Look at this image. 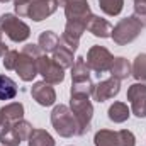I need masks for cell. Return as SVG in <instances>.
I'll use <instances>...</instances> for the list:
<instances>
[{"instance_id": "6da1fadb", "label": "cell", "mask_w": 146, "mask_h": 146, "mask_svg": "<svg viewBox=\"0 0 146 146\" xmlns=\"http://www.w3.org/2000/svg\"><path fill=\"white\" fill-rule=\"evenodd\" d=\"M42 54L39 44H26L19 53L15 72L22 82H33L37 75V58Z\"/></svg>"}, {"instance_id": "ac0fdd59", "label": "cell", "mask_w": 146, "mask_h": 146, "mask_svg": "<svg viewBox=\"0 0 146 146\" xmlns=\"http://www.w3.org/2000/svg\"><path fill=\"white\" fill-rule=\"evenodd\" d=\"M94 145L95 146H121L117 131L110 129H99L94 136Z\"/></svg>"}, {"instance_id": "7402d4cb", "label": "cell", "mask_w": 146, "mask_h": 146, "mask_svg": "<svg viewBox=\"0 0 146 146\" xmlns=\"http://www.w3.org/2000/svg\"><path fill=\"white\" fill-rule=\"evenodd\" d=\"M109 72L110 76H114L117 80H124L131 75V63L124 56H117V58H114V63H112Z\"/></svg>"}, {"instance_id": "4dcf8cb0", "label": "cell", "mask_w": 146, "mask_h": 146, "mask_svg": "<svg viewBox=\"0 0 146 146\" xmlns=\"http://www.w3.org/2000/svg\"><path fill=\"white\" fill-rule=\"evenodd\" d=\"M133 15L143 24V27H146V2L134 3V14H133Z\"/></svg>"}, {"instance_id": "cb8c5ba5", "label": "cell", "mask_w": 146, "mask_h": 146, "mask_svg": "<svg viewBox=\"0 0 146 146\" xmlns=\"http://www.w3.org/2000/svg\"><path fill=\"white\" fill-rule=\"evenodd\" d=\"M100 10L109 15V17H115L122 12L124 9V0H97Z\"/></svg>"}, {"instance_id": "30bf717a", "label": "cell", "mask_w": 146, "mask_h": 146, "mask_svg": "<svg viewBox=\"0 0 146 146\" xmlns=\"http://www.w3.org/2000/svg\"><path fill=\"white\" fill-rule=\"evenodd\" d=\"M24 119V106L21 102H10L0 109V136L14 127L17 121Z\"/></svg>"}, {"instance_id": "ba28073f", "label": "cell", "mask_w": 146, "mask_h": 146, "mask_svg": "<svg viewBox=\"0 0 146 146\" xmlns=\"http://www.w3.org/2000/svg\"><path fill=\"white\" fill-rule=\"evenodd\" d=\"M127 100L131 104V112L139 117H146V83L143 82H136L127 88Z\"/></svg>"}, {"instance_id": "e575fe53", "label": "cell", "mask_w": 146, "mask_h": 146, "mask_svg": "<svg viewBox=\"0 0 146 146\" xmlns=\"http://www.w3.org/2000/svg\"><path fill=\"white\" fill-rule=\"evenodd\" d=\"M2 146H3V145H2Z\"/></svg>"}, {"instance_id": "4fadbf2b", "label": "cell", "mask_w": 146, "mask_h": 146, "mask_svg": "<svg viewBox=\"0 0 146 146\" xmlns=\"http://www.w3.org/2000/svg\"><path fill=\"white\" fill-rule=\"evenodd\" d=\"M31 95H33V99L36 100L37 104L42 106V107H51L56 102V92H54L53 85L48 83V82H44V80L33 83Z\"/></svg>"}, {"instance_id": "5b68a950", "label": "cell", "mask_w": 146, "mask_h": 146, "mask_svg": "<svg viewBox=\"0 0 146 146\" xmlns=\"http://www.w3.org/2000/svg\"><path fill=\"white\" fill-rule=\"evenodd\" d=\"M0 31L14 42H24L31 36V27L21 21L15 14H2L0 15Z\"/></svg>"}, {"instance_id": "83f0119b", "label": "cell", "mask_w": 146, "mask_h": 146, "mask_svg": "<svg viewBox=\"0 0 146 146\" xmlns=\"http://www.w3.org/2000/svg\"><path fill=\"white\" fill-rule=\"evenodd\" d=\"M0 143L3 146H21L22 143V139L19 138V134L15 133V129L12 127L10 131H7L5 134H2L0 136Z\"/></svg>"}, {"instance_id": "7c38bea8", "label": "cell", "mask_w": 146, "mask_h": 146, "mask_svg": "<svg viewBox=\"0 0 146 146\" xmlns=\"http://www.w3.org/2000/svg\"><path fill=\"white\" fill-rule=\"evenodd\" d=\"M121 92V80L110 76L107 80H102L99 83H95V88H94V94L92 97L97 100V102H106L109 99H114L117 94Z\"/></svg>"}, {"instance_id": "44dd1931", "label": "cell", "mask_w": 146, "mask_h": 146, "mask_svg": "<svg viewBox=\"0 0 146 146\" xmlns=\"http://www.w3.org/2000/svg\"><path fill=\"white\" fill-rule=\"evenodd\" d=\"M75 51H72L70 48H66L65 44H60L56 49H54V53H53V60L58 63V65H61L65 70L66 68H72L73 63H75V54H73Z\"/></svg>"}, {"instance_id": "5bb4252c", "label": "cell", "mask_w": 146, "mask_h": 146, "mask_svg": "<svg viewBox=\"0 0 146 146\" xmlns=\"http://www.w3.org/2000/svg\"><path fill=\"white\" fill-rule=\"evenodd\" d=\"M58 7H60V0H37L31 3L27 17L33 19L34 22H41L49 15H53Z\"/></svg>"}, {"instance_id": "d4e9b609", "label": "cell", "mask_w": 146, "mask_h": 146, "mask_svg": "<svg viewBox=\"0 0 146 146\" xmlns=\"http://www.w3.org/2000/svg\"><path fill=\"white\" fill-rule=\"evenodd\" d=\"M131 75L138 82H146V53H141L134 58V63L131 66Z\"/></svg>"}, {"instance_id": "f546056e", "label": "cell", "mask_w": 146, "mask_h": 146, "mask_svg": "<svg viewBox=\"0 0 146 146\" xmlns=\"http://www.w3.org/2000/svg\"><path fill=\"white\" fill-rule=\"evenodd\" d=\"M117 134H119L121 146H136V138L129 129H121L117 131Z\"/></svg>"}, {"instance_id": "9c48e42d", "label": "cell", "mask_w": 146, "mask_h": 146, "mask_svg": "<svg viewBox=\"0 0 146 146\" xmlns=\"http://www.w3.org/2000/svg\"><path fill=\"white\" fill-rule=\"evenodd\" d=\"M60 5L65 7V17L66 21H78L85 22L92 15L88 0H60Z\"/></svg>"}, {"instance_id": "9a60e30c", "label": "cell", "mask_w": 146, "mask_h": 146, "mask_svg": "<svg viewBox=\"0 0 146 146\" xmlns=\"http://www.w3.org/2000/svg\"><path fill=\"white\" fill-rule=\"evenodd\" d=\"M87 31L90 34H94L95 37H100V39H107L110 37V33H112V26L107 19L100 17V15H95L92 14L87 21Z\"/></svg>"}, {"instance_id": "603a6c76", "label": "cell", "mask_w": 146, "mask_h": 146, "mask_svg": "<svg viewBox=\"0 0 146 146\" xmlns=\"http://www.w3.org/2000/svg\"><path fill=\"white\" fill-rule=\"evenodd\" d=\"M17 95V83L7 76L0 75V100H12Z\"/></svg>"}, {"instance_id": "3957f363", "label": "cell", "mask_w": 146, "mask_h": 146, "mask_svg": "<svg viewBox=\"0 0 146 146\" xmlns=\"http://www.w3.org/2000/svg\"><path fill=\"white\" fill-rule=\"evenodd\" d=\"M143 29H145L143 24H141L134 15H129V17L121 19V21L112 27L110 37H112V41H114L117 46H126V44L133 42L136 37L139 36Z\"/></svg>"}, {"instance_id": "e0dca14e", "label": "cell", "mask_w": 146, "mask_h": 146, "mask_svg": "<svg viewBox=\"0 0 146 146\" xmlns=\"http://www.w3.org/2000/svg\"><path fill=\"white\" fill-rule=\"evenodd\" d=\"M37 44H39V48L42 49L44 54L46 53H54V49L60 46V36L54 31H42L39 34Z\"/></svg>"}, {"instance_id": "ffe728a7", "label": "cell", "mask_w": 146, "mask_h": 146, "mask_svg": "<svg viewBox=\"0 0 146 146\" xmlns=\"http://www.w3.org/2000/svg\"><path fill=\"white\" fill-rule=\"evenodd\" d=\"M85 80H90V68L87 66L85 58L78 56L75 58V63L72 66V83L85 82Z\"/></svg>"}, {"instance_id": "1f68e13d", "label": "cell", "mask_w": 146, "mask_h": 146, "mask_svg": "<svg viewBox=\"0 0 146 146\" xmlns=\"http://www.w3.org/2000/svg\"><path fill=\"white\" fill-rule=\"evenodd\" d=\"M2 36H3V33L0 31V58H3V56H5V53L9 51V48H7V44L3 42V39H2Z\"/></svg>"}, {"instance_id": "836d02e7", "label": "cell", "mask_w": 146, "mask_h": 146, "mask_svg": "<svg viewBox=\"0 0 146 146\" xmlns=\"http://www.w3.org/2000/svg\"><path fill=\"white\" fill-rule=\"evenodd\" d=\"M29 2H31V3H33V2H37V0H29Z\"/></svg>"}, {"instance_id": "4316f807", "label": "cell", "mask_w": 146, "mask_h": 146, "mask_svg": "<svg viewBox=\"0 0 146 146\" xmlns=\"http://www.w3.org/2000/svg\"><path fill=\"white\" fill-rule=\"evenodd\" d=\"M14 129H15V133L19 134V138H21L22 141H26V139L29 138L31 131H33V124L27 122V121H24V119H21V121H17V122L14 124Z\"/></svg>"}, {"instance_id": "52a82bcc", "label": "cell", "mask_w": 146, "mask_h": 146, "mask_svg": "<svg viewBox=\"0 0 146 146\" xmlns=\"http://www.w3.org/2000/svg\"><path fill=\"white\" fill-rule=\"evenodd\" d=\"M37 75H41L44 82H48L51 85H58L65 80V68L61 65H58L53 58H49L42 53L37 58Z\"/></svg>"}, {"instance_id": "8fae6325", "label": "cell", "mask_w": 146, "mask_h": 146, "mask_svg": "<svg viewBox=\"0 0 146 146\" xmlns=\"http://www.w3.org/2000/svg\"><path fill=\"white\" fill-rule=\"evenodd\" d=\"M87 31V24L85 22H78V21H66L65 31L61 34V42L70 48L72 51H76L80 46V37Z\"/></svg>"}, {"instance_id": "484cf974", "label": "cell", "mask_w": 146, "mask_h": 146, "mask_svg": "<svg viewBox=\"0 0 146 146\" xmlns=\"http://www.w3.org/2000/svg\"><path fill=\"white\" fill-rule=\"evenodd\" d=\"M94 88H95V83H94L92 80H85V82L72 83L70 95H85V97H90V95L94 94Z\"/></svg>"}, {"instance_id": "7a4b0ae2", "label": "cell", "mask_w": 146, "mask_h": 146, "mask_svg": "<svg viewBox=\"0 0 146 146\" xmlns=\"http://www.w3.org/2000/svg\"><path fill=\"white\" fill-rule=\"evenodd\" d=\"M51 124L54 127V131L61 136V138H73V136H80V127L78 122L70 110L68 106H54L51 112Z\"/></svg>"}, {"instance_id": "8992f818", "label": "cell", "mask_w": 146, "mask_h": 146, "mask_svg": "<svg viewBox=\"0 0 146 146\" xmlns=\"http://www.w3.org/2000/svg\"><path fill=\"white\" fill-rule=\"evenodd\" d=\"M87 66L90 68V72H95V73H106L110 70L112 63H114V56L106 46H92L87 53Z\"/></svg>"}, {"instance_id": "f1b7e54d", "label": "cell", "mask_w": 146, "mask_h": 146, "mask_svg": "<svg viewBox=\"0 0 146 146\" xmlns=\"http://www.w3.org/2000/svg\"><path fill=\"white\" fill-rule=\"evenodd\" d=\"M17 58H19V51L15 49H9L2 60V65L5 70H15V63H17Z\"/></svg>"}, {"instance_id": "277c9868", "label": "cell", "mask_w": 146, "mask_h": 146, "mask_svg": "<svg viewBox=\"0 0 146 146\" xmlns=\"http://www.w3.org/2000/svg\"><path fill=\"white\" fill-rule=\"evenodd\" d=\"M70 110L73 112L78 127H80V136H83L92 124V117H94V106L90 97L85 95H70Z\"/></svg>"}, {"instance_id": "d6a6232c", "label": "cell", "mask_w": 146, "mask_h": 146, "mask_svg": "<svg viewBox=\"0 0 146 146\" xmlns=\"http://www.w3.org/2000/svg\"><path fill=\"white\" fill-rule=\"evenodd\" d=\"M5 2H9V0H0V3H5Z\"/></svg>"}, {"instance_id": "d6986e66", "label": "cell", "mask_w": 146, "mask_h": 146, "mask_svg": "<svg viewBox=\"0 0 146 146\" xmlns=\"http://www.w3.org/2000/svg\"><path fill=\"white\" fill-rule=\"evenodd\" d=\"M54 138L46 131V129H33L29 138H27V146H54Z\"/></svg>"}, {"instance_id": "2e32d148", "label": "cell", "mask_w": 146, "mask_h": 146, "mask_svg": "<svg viewBox=\"0 0 146 146\" xmlns=\"http://www.w3.org/2000/svg\"><path fill=\"white\" fill-rule=\"evenodd\" d=\"M129 115H131V109L124 102H114L109 107V110H107V117L112 122H115V124L126 122L129 119Z\"/></svg>"}]
</instances>
